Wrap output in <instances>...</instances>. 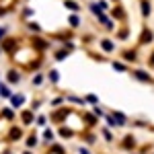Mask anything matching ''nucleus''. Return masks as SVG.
<instances>
[{
	"label": "nucleus",
	"mask_w": 154,
	"mask_h": 154,
	"mask_svg": "<svg viewBox=\"0 0 154 154\" xmlns=\"http://www.w3.org/2000/svg\"><path fill=\"white\" fill-rule=\"evenodd\" d=\"M27 45L33 49V51H37L39 56H45L48 51H51L54 41L49 37H45L43 33L41 35H27Z\"/></svg>",
	"instance_id": "nucleus-1"
},
{
	"label": "nucleus",
	"mask_w": 154,
	"mask_h": 154,
	"mask_svg": "<svg viewBox=\"0 0 154 154\" xmlns=\"http://www.w3.org/2000/svg\"><path fill=\"white\" fill-rule=\"evenodd\" d=\"M72 111H74V107H68V105L56 107V109H51V111H49L48 119L54 123V125H62V123H66V119H68V115H70Z\"/></svg>",
	"instance_id": "nucleus-2"
},
{
	"label": "nucleus",
	"mask_w": 154,
	"mask_h": 154,
	"mask_svg": "<svg viewBox=\"0 0 154 154\" xmlns=\"http://www.w3.org/2000/svg\"><path fill=\"white\" fill-rule=\"evenodd\" d=\"M21 45H23L21 37L11 35V33H8V35H6L4 39H2V41H0V48H2V51H4V56H8V58H11V56H12V54H14V51H17L19 48H21Z\"/></svg>",
	"instance_id": "nucleus-3"
},
{
	"label": "nucleus",
	"mask_w": 154,
	"mask_h": 154,
	"mask_svg": "<svg viewBox=\"0 0 154 154\" xmlns=\"http://www.w3.org/2000/svg\"><path fill=\"white\" fill-rule=\"evenodd\" d=\"M35 117H37V113L33 109H19V113H17V119H19V123H21L23 128L35 125Z\"/></svg>",
	"instance_id": "nucleus-4"
},
{
	"label": "nucleus",
	"mask_w": 154,
	"mask_h": 154,
	"mask_svg": "<svg viewBox=\"0 0 154 154\" xmlns=\"http://www.w3.org/2000/svg\"><path fill=\"white\" fill-rule=\"evenodd\" d=\"M130 76L142 84H154V76L144 68H130Z\"/></svg>",
	"instance_id": "nucleus-5"
},
{
	"label": "nucleus",
	"mask_w": 154,
	"mask_h": 154,
	"mask_svg": "<svg viewBox=\"0 0 154 154\" xmlns=\"http://www.w3.org/2000/svg\"><path fill=\"white\" fill-rule=\"evenodd\" d=\"M23 74H25V72L21 70V68H14V66H11V68L6 70V74H4V82L11 84V86H17V84L23 82Z\"/></svg>",
	"instance_id": "nucleus-6"
},
{
	"label": "nucleus",
	"mask_w": 154,
	"mask_h": 154,
	"mask_svg": "<svg viewBox=\"0 0 154 154\" xmlns=\"http://www.w3.org/2000/svg\"><path fill=\"white\" fill-rule=\"evenodd\" d=\"M23 138H25V128L21 125V123H19V125L11 123V128H8V134H6V138H4V140L12 144V142H21Z\"/></svg>",
	"instance_id": "nucleus-7"
},
{
	"label": "nucleus",
	"mask_w": 154,
	"mask_h": 154,
	"mask_svg": "<svg viewBox=\"0 0 154 154\" xmlns=\"http://www.w3.org/2000/svg\"><path fill=\"white\" fill-rule=\"evenodd\" d=\"M97 45H99V49H101L105 56H111V54L117 51V43H115V39H111V37H103V39H99Z\"/></svg>",
	"instance_id": "nucleus-8"
},
{
	"label": "nucleus",
	"mask_w": 154,
	"mask_h": 154,
	"mask_svg": "<svg viewBox=\"0 0 154 154\" xmlns=\"http://www.w3.org/2000/svg\"><path fill=\"white\" fill-rule=\"evenodd\" d=\"M119 60H123L125 64H138V62H140L138 48H125V49H121V54H119Z\"/></svg>",
	"instance_id": "nucleus-9"
},
{
	"label": "nucleus",
	"mask_w": 154,
	"mask_h": 154,
	"mask_svg": "<svg viewBox=\"0 0 154 154\" xmlns=\"http://www.w3.org/2000/svg\"><path fill=\"white\" fill-rule=\"evenodd\" d=\"M80 115H82V121H84V128H86V130H95L97 125H99V117H97L91 109L80 111Z\"/></svg>",
	"instance_id": "nucleus-10"
},
{
	"label": "nucleus",
	"mask_w": 154,
	"mask_h": 154,
	"mask_svg": "<svg viewBox=\"0 0 154 154\" xmlns=\"http://www.w3.org/2000/svg\"><path fill=\"white\" fill-rule=\"evenodd\" d=\"M109 17L115 21V23H125L128 21V12L121 4H115L113 8H109Z\"/></svg>",
	"instance_id": "nucleus-11"
},
{
	"label": "nucleus",
	"mask_w": 154,
	"mask_h": 154,
	"mask_svg": "<svg viewBox=\"0 0 154 154\" xmlns=\"http://www.w3.org/2000/svg\"><path fill=\"white\" fill-rule=\"evenodd\" d=\"M0 121H6V123H14V121H17V109H12L11 105L0 107Z\"/></svg>",
	"instance_id": "nucleus-12"
},
{
	"label": "nucleus",
	"mask_w": 154,
	"mask_h": 154,
	"mask_svg": "<svg viewBox=\"0 0 154 154\" xmlns=\"http://www.w3.org/2000/svg\"><path fill=\"white\" fill-rule=\"evenodd\" d=\"M25 103H27V95L21 93V91H19V93H12L11 99H8V105H11L12 109H23Z\"/></svg>",
	"instance_id": "nucleus-13"
},
{
	"label": "nucleus",
	"mask_w": 154,
	"mask_h": 154,
	"mask_svg": "<svg viewBox=\"0 0 154 154\" xmlns=\"http://www.w3.org/2000/svg\"><path fill=\"white\" fill-rule=\"evenodd\" d=\"M51 58H54V62H66L70 58V51L66 48H62V45H54L51 48Z\"/></svg>",
	"instance_id": "nucleus-14"
},
{
	"label": "nucleus",
	"mask_w": 154,
	"mask_h": 154,
	"mask_svg": "<svg viewBox=\"0 0 154 154\" xmlns=\"http://www.w3.org/2000/svg\"><path fill=\"white\" fill-rule=\"evenodd\" d=\"M56 134H58V136L62 138V140H72V138H76V136H78V131H74V130L70 128V125H66V123L58 125Z\"/></svg>",
	"instance_id": "nucleus-15"
},
{
	"label": "nucleus",
	"mask_w": 154,
	"mask_h": 154,
	"mask_svg": "<svg viewBox=\"0 0 154 154\" xmlns=\"http://www.w3.org/2000/svg\"><path fill=\"white\" fill-rule=\"evenodd\" d=\"M154 43V31L150 27H142V33H140V39H138V45H150Z\"/></svg>",
	"instance_id": "nucleus-16"
},
{
	"label": "nucleus",
	"mask_w": 154,
	"mask_h": 154,
	"mask_svg": "<svg viewBox=\"0 0 154 154\" xmlns=\"http://www.w3.org/2000/svg\"><path fill=\"white\" fill-rule=\"evenodd\" d=\"M25 148L27 150H35L37 146H39V142H41V138L37 136L35 131H29V134H25Z\"/></svg>",
	"instance_id": "nucleus-17"
},
{
	"label": "nucleus",
	"mask_w": 154,
	"mask_h": 154,
	"mask_svg": "<svg viewBox=\"0 0 154 154\" xmlns=\"http://www.w3.org/2000/svg\"><path fill=\"white\" fill-rule=\"evenodd\" d=\"M109 113L113 115V119H115V125H117V128H125V125L130 123V117H128L123 111H119V109H111Z\"/></svg>",
	"instance_id": "nucleus-18"
},
{
	"label": "nucleus",
	"mask_w": 154,
	"mask_h": 154,
	"mask_svg": "<svg viewBox=\"0 0 154 154\" xmlns=\"http://www.w3.org/2000/svg\"><path fill=\"white\" fill-rule=\"evenodd\" d=\"M43 66H45V56H37L35 60H31V64L25 68V72H29V74H33V72H39L43 70Z\"/></svg>",
	"instance_id": "nucleus-19"
},
{
	"label": "nucleus",
	"mask_w": 154,
	"mask_h": 154,
	"mask_svg": "<svg viewBox=\"0 0 154 154\" xmlns=\"http://www.w3.org/2000/svg\"><path fill=\"white\" fill-rule=\"evenodd\" d=\"M29 82H31V86H33V88H41L43 84L48 82V80H45V72H43V70L33 72V74H31V78H29Z\"/></svg>",
	"instance_id": "nucleus-20"
},
{
	"label": "nucleus",
	"mask_w": 154,
	"mask_h": 154,
	"mask_svg": "<svg viewBox=\"0 0 154 154\" xmlns=\"http://www.w3.org/2000/svg\"><path fill=\"white\" fill-rule=\"evenodd\" d=\"M56 136H58V134H56V130H51V128H48V125H45V128H43V131H41V144H43V146L54 144V142H56Z\"/></svg>",
	"instance_id": "nucleus-21"
},
{
	"label": "nucleus",
	"mask_w": 154,
	"mask_h": 154,
	"mask_svg": "<svg viewBox=\"0 0 154 154\" xmlns=\"http://www.w3.org/2000/svg\"><path fill=\"white\" fill-rule=\"evenodd\" d=\"M25 31H27V35H41L43 33V27L37 23V21H25Z\"/></svg>",
	"instance_id": "nucleus-22"
},
{
	"label": "nucleus",
	"mask_w": 154,
	"mask_h": 154,
	"mask_svg": "<svg viewBox=\"0 0 154 154\" xmlns=\"http://www.w3.org/2000/svg\"><path fill=\"white\" fill-rule=\"evenodd\" d=\"M66 23H68V27H70L72 31H76V29H80V27H82V17H80L78 12H72V14H68Z\"/></svg>",
	"instance_id": "nucleus-23"
},
{
	"label": "nucleus",
	"mask_w": 154,
	"mask_h": 154,
	"mask_svg": "<svg viewBox=\"0 0 154 154\" xmlns=\"http://www.w3.org/2000/svg\"><path fill=\"white\" fill-rule=\"evenodd\" d=\"M136 146H138V142H136V138H134L131 134L123 136V138H121V142H119V148H121V150H134Z\"/></svg>",
	"instance_id": "nucleus-24"
},
{
	"label": "nucleus",
	"mask_w": 154,
	"mask_h": 154,
	"mask_svg": "<svg viewBox=\"0 0 154 154\" xmlns=\"http://www.w3.org/2000/svg\"><path fill=\"white\" fill-rule=\"evenodd\" d=\"M74 105V107H86V103H84V97L80 95H74V93H66V105Z\"/></svg>",
	"instance_id": "nucleus-25"
},
{
	"label": "nucleus",
	"mask_w": 154,
	"mask_h": 154,
	"mask_svg": "<svg viewBox=\"0 0 154 154\" xmlns=\"http://www.w3.org/2000/svg\"><path fill=\"white\" fill-rule=\"evenodd\" d=\"M45 80H48L51 86H58L60 84V70L58 68H48V72H45Z\"/></svg>",
	"instance_id": "nucleus-26"
},
{
	"label": "nucleus",
	"mask_w": 154,
	"mask_h": 154,
	"mask_svg": "<svg viewBox=\"0 0 154 154\" xmlns=\"http://www.w3.org/2000/svg\"><path fill=\"white\" fill-rule=\"evenodd\" d=\"M109 64H111V68H113L115 72H121V74H130V64H125L123 60H111Z\"/></svg>",
	"instance_id": "nucleus-27"
},
{
	"label": "nucleus",
	"mask_w": 154,
	"mask_h": 154,
	"mask_svg": "<svg viewBox=\"0 0 154 154\" xmlns=\"http://www.w3.org/2000/svg\"><path fill=\"white\" fill-rule=\"evenodd\" d=\"M130 39V27L123 25V27H117L115 29V41H128Z\"/></svg>",
	"instance_id": "nucleus-28"
},
{
	"label": "nucleus",
	"mask_w": 154,
	"mask_h": 154,
	"mask_svg": "<svg viewBox=\"0 0 154 154\" xmlns=\"http://www.w3.org/2000/svg\"><path fill=\"white\" fill-rule=\"evenodd\" d=\"M80 138H82L86 144H91V146H93V144H97V140H99L95 131H88V130H82V131H80Z\"/></svg>",
	"instance_id": "nucleus-29"
},
{
	"label": "nucleus",
	"mask_w": 154,
	"mask_h": 154,
	"mask_svg": "<svg viewBox=\"0 0 154 154\" xmlns=\"http://www.w3.org/2000/svg\"><path fill=\"white\" fill-rule=\"evenodd\" d=\"M140 8H142V17L144 19L152 17V2H150V0H140Z\"/></svg>",
	"instance_id": "nucleus-30"
},
{
	"label": "nucleus",
	"mask_w": 154,
	"mask_h": 154,
	"mask_svg": "<svg viewBox=\"0 0 154 154\" xmlns=\"http://www.w3.org/2000/svg\"><path fill=\"white\" fill-rule=\"evenodd\" d=\"M64 8H68L70 12H80L82 11V6H80L78 0H64Z\"/></svg>",
	"instance_id": "nucleus-31"
},
{
	"label": "nucleus",
	"mask_w": 154,
	"mask_h": 154,
	"mask_svg": "<svg viewBox=\"0 0 154 154\" xmlns=\"http://www.w3.org/2000/svg\"><path fill=\"white\" fill-rule=\"evenodd\" d=\"M12 95V88H11V84H6V82H2L0 80V99H4V101H8Z\"/></svg>",
	"instance_id": "nucleus-32"
},
{
	"label": "nucleus",
	"mask_w": 154,
	"mask_h": 154,
	"mask_svg": "<svg viewBox=\"0 0 154 154\" xmlns=\"http://www.w3.org/2000/svg\"><path fill=\"white\" fill-rule=\"evenodd\" d=\"M62 105H66V93H62V95L54 97V99H49V107H51V109L62 107Z\"/></svg>",
	"instance_id": "nucleus-33"
},
{
	"label": "nucleus",
	"mask_w": 154,
	"mask_h": 154,
	"mask_svg": "<svg viewBox=\"0 0 154 154\" xmlns=\"http://www.w3.org/2000/svg\"><path fill=\"white\" fill-rule=\"evenodd\" d=\"M99 134H101V138H103V140H105L107 144H111L113 140H115V136H113V131L109 130L107 125H105V128H101V130H99Z\"/></svg>",
	"instance_id": "nucleus-34"
},
{
	"label": "nucleus",
	"mask_w": 154,
	"mask_h": 154,
	"mask_svg": "<svg viewBox=\"0 0 154 154\" xmlns=\"http://www.w3.org/2000/svg\"><path fill=\"white\" fill-rule=\"evenodd\" d=\"M86 54H88L91 58L95 60V62H99V64H103V62H109V56H105L103 51H101V54H97V51H93V49H88Z\"/></svg>",
	"instance_id": "nucleus-35"
},
{
	"label": "nucleus",
	"mask_w": 154,
	"mask_h": 154,
	"mask_svg": "<svg viewBox=\"0 0 154 154\" xmlns=\"http://www.w3.org/2000/svg\"><path fill=\"white\" fill-rule=\"evenodd\" d=\"M84 103L88 107L99 105V95H97V93H86V95H84Z\"/></svg>",
	"instance_id": "nucleus-36"
},
{
	"label": "nucleus",
	"mask_w": 154,
	"mask_h": 154,
	"mask_svg": "<svg viewBox=\"0 0 154 154\" xmlns=\"http://www.w3.org/2000/svg\"><path fill=\"white\" fill-rule=\"evenodd\" d=\"M35 17V11L31 8V6H23V11H21V19L23 21H31Z\"/></svg>",
	"instance_id": "nucleus-37"
},
{
	"label": "nucleus",
	"mask_w": 154,
	"mask_h": 154,
	"mask_svg": "<svg viewBox=\"0 0 154 154\" xmlns=\"http://www.w3.org/2000/svg\"><path fill=\"white\" fill-rule=\"evenodd\" d=\"M58 45H62V48H66L68 51H70V54L78 49V45H76V41H74V39H66V41H62V43H58Z\"/></svg>",
	"instance_id": "nucleus-38"
},
{
	"label": "nucleus",
	"mask_w": 154,
	"mask_h": 154,
	"mask_svg": "<svg viewBox=\"0 0 154 154\" xmlns=\"http://www.w3.org/2000/svg\"><path fill=\"white\" fill-rule=\"evenodd\" d=\"M48 115H45V113H37V117H35V125L37 128H45V125H48Z\"/></svg>",
	"instance_id": "nucleus-39"
},
{
	"label": "nucleus",
	"mask_w": 154,
	"mask_h": 154,
	"mask_svg": "<svg viewBox=\"0 0 154 154\" xmlns=\"http://www.w3.org/2000/svg\"><path fill=\"white\" fill-rule=\"evenodd\" d=\"M43 103H45V99H43V97H37V99H33V101H31V105H29V109H33V111H39V109H41V105H43Z\"/></svg>",
	"instance_id": "nucleus-40"
},
{
	"label": "nucleus",
	"mask_w": 154,
	"mask_h": 154,
	"mask_svg": "<svg viewBox=\"0 0 154 154\" xmlns=\"http://www.w3.org/2000/svg\"><path fill=\"white\" fill-rule=\"evenodd\" d=\"M91 111H93V113H95V115H97L99 119H103V117L107 115V113H105V109L101 107V103H99V105H93V107H91Z\"/></svg>",
	"instance_id": "nucleus-41"
},
{
	"label": "nucleus",
	"mask_w": 154,
	"mask_h": 154,
	"mask_svg": "<svg viewBox=\"0 0 154 154\" xmlns=\"http://www.w3.org/2000/svg\"><path fill=\"white\" fill-rule=\"evenodd\" d=\"M88 11H91V14H93L95 19L99 17V14H101V12H103L101 8H99V4H97V0H95V2H88Z\"/></svg>",
	"instance_id": "nucleus-42"
},
{
	"label": "nucleus",
	"mask_w": 154,
	"mask_h": 154,
	"mask_svg": "<svg viewBox=\"0 0 154 154\" xmlns=\"http://www.w3.org/2000/svg\"><path fill=\"white\" fill-rule=\"evenodd\" d=\"M103 119H105V123H107V128H109V130H117V125H115V119H113V115H111V113H107Z\"/></svg>",
	"instance_id": "nucleus-43"
},
{
	"label": "nucleus",
	"mask_w": 154,
	"mask_h": 154,
	"mask_svg": "<svg viewBox=\"0 0 154 154\" xmlns=\"http://www.w3.org/2000/svg\"><path fill=\"white\" fill-rule=\"evenodd\" d=\"M8 31H11V27H8V25H0V41L8 35Z\"/></svg>",
	"instance_id": "nucleus-44"
},
{
	"label": "nucleus",
	"mask_w": 154,
	"mask_h": 154,
	"mask_svg": "<svg viewBox=\"0 0 154 154\" xmlns=\"http://www.w3.org/2000/svg\"><path fill=\"white\" fill-rule=\"evenodd\" d=\"M97 4H99V8L103 12H109V2L107 0H97Z\"/></svg>",
	"instance_id": "nucleus-45"
},
{
	"label": "nucleus",
	"mask_w": 154,
	"mask_h": 154,
	"mask_svg": "<svg viewBox=\"0 0 154 154\" xmlns=\"http://www.w3.org/2000/svg\"><path fill=\"white\" fill-rule=\"evenodd\" d=\"M11 14V8L8 6H0V19H6Z\"/></svg>",
	"instance_id": "nucleus-46"
},
{
	"label": "nucleus",
	"mask_w": 154,
	"mask_h": 154,
	"mask_svg": "<svg viewBox=\"0 0 154 154\" xmlns=\"http://www.w3.org/2000/svg\"><path fill=\"white\" fill-rule=\"evenodd\" d=\"M148 66H150V68H154V51L148 56Z\"/></svg>",
	"instance_id": "nucleus-47"
},
{
	"label": "nucleus",
	"mask_w": 154,
	"mask_h": 154,
	"mask_svg": "<svg viewBox=\"0 0 154 154\" xmlns=\"http://www.w3.org/2000/svg\"><path fill=\"white\" fill-rule=\"evenodd\" d=\"M78 154H91V152H88L86 146H80V148H78Z\"/></svg>",
	"instance_id": "nucleus-48"
},
{
	"label": "nucleus",
	"mask_w": 154,
	"mask_h": 154,
	"mask_svg": "<svg viewBox=\"0 0 154 154\" xmlns=\"http://www.w3.org/2000/svg\"><path fill=\"white\" fill-rule=\"evenodd\" d=\"M21 154H35V152H33V150H27V148H25V150H23Z\"/></svg>",
	"instance_id": "nucleus-49"
},
{
	"label": "nucleus",
	"mask_w": 154,
	"mask_h": 154,
	"mask_svg": "<svg viewBox=\"0 0 154 154\" xmlns=\"http://www.w3.org/2000/svg\"><path fill=\"white\" fill-rule=\"evenodd\" d=\"M0 154H14L12 150H4V152H0Z\"/></svg>",
	"instance_id": "nucleus-50"
},
{
	"label": "nucleus",
	"mask_w": 154,
	"mask_h": 154,
	"mask_svg": "<svg viewBox=\"0 0 154 154\" xmlns=\"http://www.w3.org/2000/svg\"><path fill=\"white\" fill-rule=\"evenodd\" d=\"M0 56H4V51H2V48H0Z\"/></svg>",
	"instance_id": "nucleus-51"
},
{
	"label": "nucleus",
	"mask_w": 154,
	"mask_h": 154,
	"mask_svg": "<svg viewBox=\"0 0 154 154\" xmlns=\"http://www.w3.org/2000/svg\"><path fill=\"white\" fill-rule=\"evenodd\" d=\"M113 2H117V0H113Z\"/></svg>",
	"instance_id": "nucleus-52"
},
{
	"label": "nucleus",
	"mask_w": 154,
	"mask_h": 154,
	"mask_svg": "<svg viewBox=\"0 0 154 154\" xmlns=\"http://www.w3.org/2000/svg\"><path fill=\"white\" fill-rule=\"evenodd\" d=\"M0 76H2V72H0Z\"/></svg>",
	"instance_id": "nucleus-53"
}]
</instances>
